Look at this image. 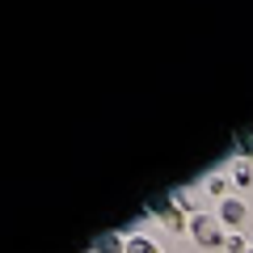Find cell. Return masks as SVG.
I'll use <instances>...</instances> for the list:
<instances>
[{
    "label": "cell",
    "instance_id": "obj_6",
    "mask_svg": "<svg viewBox=\"0 0 253 253\" xmlns=\"http://www.w3.org/2000/svg\"><path fill=\"white\" fill-rule=\"evenodd\" d=\"M126 253H156V249H152V245H148V241H144V236H135V241L126 245Z\"/></svg>",
    "mask_w": 253,
    "mask_h": 253
},
{
    "label": "cell",
    "instance_id": "obj_3",
    "mask_svg": "<svg viewBox=\"0 0 253 253\" xmlns=\"http://www.w3.org/2000/svg\"><path fill=\"white\" fill-rule=\"evenodd\" d=\"M236 156H241V161H253V126L236 135Z\"/></svg>",
    "mask_w": 253,
    "mask_h": 253
},
{
    "label": "cell",
    "instance_id": "obj_4",
    "mask_svg": "<svg viewBox=\"0 0 253 253\" xmlns=\"http://www.w3.org/2000/svg\"><path fill=\"white\" fill-rule=\"evenodd\" d=\"M232 181H236V186H249V181H253L249 161H236V165H232Z\"/></svg>",
    "mask_w": 253,
    "mask_h": 253
},
{
    "label": "cell",
    "instance_id": "obj_5",
    "mask_svg": "<svg viewBox=\"0 0 253 253\" xmlns=\"http://www.w3.org/2000/svg\"><path fill=\"white\" fill-rule=\"evenodd\" d=\"M224 249H228V253H249V245H245V236L232 232V236H224Z\"/></svg>",
    "mask_w": 253,
    "mask_h": 253
},
{
    "label": "cell",
    "instance_id": "obj_1",
    "mask_svg": "<svg viewBox=\"0 0 253 253\" xmlns=\"http://www.w3.org/2000/svg\"><path fill=\"white\" fill-rule=\"evenodd\" d=\"M190 232H194L199 245H224V232H219V224L211 215H194L190 219Z\"/></svg>",
    "mask_w": 253,
    "mask_h": 253
},
{
    "label": "cell",
    "instance_id": "obj_2",
    "mask_svg": "<svg viewBox=\"0 0 253 253\" xmlns=\"http://www.w3.org/2000/svg\"><path fill=\"white\" fill-rule=\"evenodd\" d=\"M245 215H249V207H245L241 199H219V211H215V219H219V224L241 228V224H245Z\"/></svg>",
    "mask_w": 253,
    "mask_h": 253
},
{
    "label": "cell",
    "instance_id": "obj_7",
    "mask_svg": "<svg viewBox=\"0 0 253 253\" xmlns=\"http://www.w3.org/2000/svg\"><path fill=\"white\" fill-rule=\"evenodd\" d=\"M224 186H228V177H219V173L207 181V190H211V194H224Z\"/></svg>",
    "mask_w": 253,
    "mask_h": 253
},
{
    "label": "cell",
    "instance_id": "obj_8",
    "mask_svg": "<svg viewBox=\"0 0 253 253\" xmlns=\"http://www.w3.org/2000/svg\"><path fill=\"white\" fill-rule=\"evenodd\" d=\"M249 253H253V249H249Z\"/></svg>",
    "mask_w": 253,
    "mask_h": 253
}]
</instances>
